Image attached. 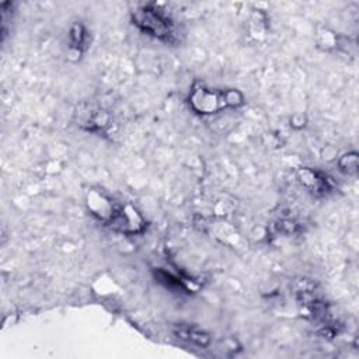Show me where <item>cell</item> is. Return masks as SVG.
I'll return each mask as SVG.
<instances>
[{
	"label": "cell",
	"mask_w": 359,
	"mask_h": 359,
	"mask_svg": "<svg viewBox=\"0 0 359 359\" xmlns=\"http://www.w3.org/2000/svg\"><path fill=\"white\" fill-rule=\"evenodd\" d=\"M90 213L104 226L122 234H140L146 229V220L130 203H118L100 191H90L86 199Z\"/></svg>",
	"instance_id": "6da1fadb"
},
{
	"label": "cell",
	"mask_w": 359,
	"mask_h": 359,
	"mask_svg": "<svg viewBox=\"0 0 359 359\" xmlns=\"http://www.w3.org/2000/svg\"><path fill=\"white\" fill-rule=\"evenodd\" d=\"M132 24L147 36L163 43L175 45L180 42V31L174 18L157 3L136 6L130 13Z\"/></svg>",
	"instance_id": "7a4b0ae2"
},
{
	"label": "cell",
	"mask_w": 359,
	"mask_h": 359,
	"mask_svg": "<svg viewBox=\"0 0 359 359\" xmlns=\"http://www.w3.org/2000/svg\"><path fill=\"white\" fill-rule=\"evenodd\" d=\"M244 94L237 88H215L195 83L188 95L191 109L201 115H213L244 104Z\"/></svg>",
	"instance_id": "3957f363"
},
{
	"label": "cell",
	"mask_w": 359,
	"mask_h": 359,
	"mask_svg": "<svg viewBox=\"0 0 359 359\" xmlns=\"http://www.w3.org/2000/svg\"><path fill=\"white\" fill-rule=\"evenodd\" d=\"M297 180L306 189H309L316 195L328 194L335 187L331 177H328L325 172L320 170L310 168V167H302L297 171Z\"/></svg>",
	"instance_id": "277c9868"
},
{
	"label": "cell",
	"mask_w": 359,
	"mask_h": 359,
	"mask_svg": "<svg viewBox=\"0 0 359 359\" xmlns=\"http://www.w3.org/2000/svg\"><path fill=\"white\" fill-rule=\"evenodd\" d=\"M88 31L80 22H74L69 31V50L73 56L83 55L88 48Z\"/></svg>",
	"instance_id": "5b68a950"
},
{
	"label": "cell",
	"mask_w": 359,
	"mask_h": 359,
	"mask_svg": "<svg viewBox=\"0 0 359 359\" xmlns=\"http://www.w3.org/2000/svg\"><path fill=\"white\" fill-rule=\"evenodd\" d=\"M109 125V118L102 111H91L86 112L80 119V126H83L88 132H101Z\"/></svg>",
	"instance_id": "8992f818"
},
{
	"label": "cell",
	"mask_w": 359,
	"mask_h": 359,
	"mask_svg": "<svg viewBox=\"0 0 359 359\" xmlns=\"http://www.w3.org/2000/svg\"><path fill=\"white\" fill-rule=\"evenodd\" d=\"M178 338H182V339H187L192 344H196V345H201V346H208L210 344V337L198 330V328H194V327H189V325H182V327H178L177 332Z\"/></svg>",
	"instance_id": "52a82bcc"
},
{
	"label": "cell",
	"mask_w": 359,
	"mask_h": 359,
	"mask_svg": "<svg viewBox=\"0 0 359 359\" xmlns=\"http://www.w3.org/2000/svg\"><path fill=\"white\" fill-rule=\"evenodd\" d=\"M339 168L342 172L346 174H355L358 170V156L356 153H348L341 157L339 160Z\"/></svg>",
	"instance_id": "ba28073f"
}]
</instances>
